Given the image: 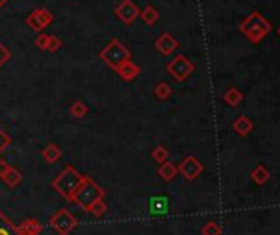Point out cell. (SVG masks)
<instances>
[{
  "label": "cell",
  "mask_w": 280,
  "mask_h": 235,
  "mask_svg": "<svg viewBox=\"0 0 280 235\" xmlns=\"http://www.w3.org/2000/svg\"><path fill=\"white\" fill-rule=\"evenodd\" d=\"M82 181H84V175H81L74 166L68 165L52 181V188L61 196V198L71 203L72 196H74L78 189H80Z\"/></svg>",
  "instance_id": "6da1fadb"
},
{
  "label": "cell",
  "mask_w": 280,
  "mask_h": 235,
  "mask_svg": "<svg viewBox=\"0 0 280 235\" xmlns=\"http://www.w3.org/2000/svg\"><path fill=\"white\" fill-rule=\"evenodd\" d=\"M239 30L252 44H259L272 31V25L260 12H252L239 25Z\"/></svg>",
  "instance_id": "7a4b0ae2"
},
{
  "label": "cell",
  "mask_w": 280,
  "mask_h": 235,
  "mask_svg": "<svg viewBox=\"0 0 280 235\" xmlns=\"http://www.w3.org/2000/svg\"><path fill=\"white\" fill-rule=\"evenodd\" d=\"M102 198H104V189L89 176H84V181L80 186V189L76 191V194L72 196L71 203L80 206L84 211H88L98 199H102Z\"/></svg>",
  "instance_id": "3957f363"
},
{
  "label": "cell",
  "mask_w": 280,
  "mask_h": 235,
  "mask_svg": "<svg viewBox=\"0 0 280 235\" xmlns=\"http://www.w3.org/2000/svg\"><path fill=\"white\" fill-rule=\"evenodd\" d=\"M99 58L106 66H109L112 71H117L124 63L130 61L132 56H130V51H128L119 40H112L110 43H108V46H104L100 49Z\"/></svg>",
  "instance_id": "277c9868"
},
{
  "label": "cell",
  "mask_w": 280,
  "mask_h": 235,
  "mask_svg": "<svg viewBox=\"0 0 280 235\" xmlns=\"http://www.w3.org/2000/svg\"><path fill=\"white\" fill-rule=\"evenodd\" d=\"M165 69L176 82H183L193 74L194 64L184 54H176L175 58L165 64Z\"/></svg>",
  "instance_id": "5b68a950"
},
{
  "label": "cell",
  "mask_w": 280,
  "mask_h": 235,
  "mask_svg": "<svg viewBox=\"0 0 280 235\" xmlns=\"http://www.w3.org/2000/svg\"><path fill=\"white\" fill-rule=\"evenodd\" d=\"M50 226L58 235H70L78 226L76 217L68 209L61 208L56 214L50 219Z\"/></svg>",
  "instance_id": "8992f818"
},
{
  "label": "cell",
  "mask_w": 280,
  "mask_h": 235,
  "mask_svg": "<svg viewBox=\"0 0 280 235\" xmlns=\"http://www.w3.org/2000/svg\"><path fill=\"white\" fill-rule=\"evenodd\" d=\"M176 168H178V173L188 181L198 180L200 175L203 173V163L196 156H186Z\"/></svg>",
  "instance_id": "52a82bcc"
},
{
  "label": "cell",
  "mask_w": 280,
  "mask_h": 235,
  "mask_svg": "<svg viewBox=\"0 0 280 235\" xmlns=\"http://www.w3.org/2000/svg\"><path fill=\"white\" fill-rule=\"evenodd\" d=\"M53 21V13L46 8H35L26 18V25L32 28L33 31L42 33L44 28Z\"/></svg>",
  "instance_id": "ba28073f"
},
{
  "label": "cell",
  "mask_w": 280,
  "mask_h": 235,
  "mask_svg": "<svg viewBox=\"0 0 280 235\" xmlns=\"http://www.w3.org/2000/svg\"><path fill=\"white\" fill-rule=\"evenodd\" d=\"M138 15H140V8L132 0H122L119 7L116 8V16L126 25H132L138 18Z\"/></svg>",
  "instance_id": "9c48e42d"
},
{
  "label": "cell",
  "mask_w": 280,
  "mask_h": 235,
  "mask_svg": "<svg viewBox=\"0 0 280 235\" xmlns=\"http://www.w3.org/2000/svg\"><path fill=\"white\" fill-rule=\"evenodd\" d=\"M178 46H180V43H178L176 38L170 35V33H162V35L155 40V49L164 56L173 54L176 51Z\"/></svg>",
  "instance_id": "30bf717a"
},
{
  "label": "cell",
  "mask_w": 280,
  "mask_h": 235,
  "mask_svg": "<svg viewBox=\"0 0 280 235\" xmlns=\"http://www.w3.org/2000/svg\"><path fill=\"white\" fill-rule=\"evenodd\" d=\"M150 216H165L168 212V198L166 196H152L148 201Z\"/></svg>",
  "instance_id": "8fae6325"
},
{
  "label": "cell",
  "mask_w": 280,
  "mask_h": 235,
  "mask_svg": "<svg viewBox=\"0 0 280 235\" xmlns=\"http://www.w3.org/2000/svg\"><path fill=\"white\" fill-rule=\"evenodd\" d=\"M232 130L240 137H246L254 130V122H252L248 115H239L232 124Z\"/></svg>",
  "instance_id": "7c38bea8"
},
{
  "label": "cell",
  "mask_w": 280,
  "mask_h": 235,
  "mask_svg": "<svg viewBox=\"0 0 280 235\" xmlns=\"http://www.w3.org/2000/svg\"><path fill=\"white\" fill-rule=\"evenodd\" d=\"M117 74L120 76V79H124V81H134L136 77L140 74V66L136 64L134 61H127V63H124L120 66L119 69L116 71Z\"/></svg>",
  "instance_id": "4fadbf2b"
},
{
  "label": "cell",
  "mask_w": 280,
  "mask_h": 235,
  "mask_svg": "<svg viewBox=\"0 0 280 235\" xmlns=\"http://www.w3.org/2000/svg\"><path fill=\"white\" fill-rule=\"evenodd\" d=\"M42 231H43V226L35 219H28L16 227L18 235H38V234H42Z\"/></svg>",
  "instance_id": "5bb4252c"
},
{
  "label": "cell",
  "mask_w": 280,
  "mask_h": 235,
  "mask_svg": "<svg viewBox=\"0 0 280 235\" xmlns=\"http://www.w3.org/2000/svg\"><path fill=\"white\" fill-rule=\"evenodd\" d=\"M42 156L48 161L50 165H53V163H56V161H60V158L63 156V152L60 150L58 145L48 143L46 147H44V148L42 150Z\"/></svg>",
  "instance_id": "9a60e30c"
},
{
  "label": "cell",
  "mask_w": 280,
  "mask_h": 235,
  "mask_svg": "<svg viewBox=\"0 0 280 235\" xmlns=\"http://www.w3.org/2000/svg\"><path fill=\"white\" fill-rule=\"evenodd\" d=\"M140 18H142V21L147 26H152V25H155L156 21H158V18H160V13H158V10H156L154 5H147V7H145L144 10H140Z\"/></svg>",
  "instance_id": "2e32d148"
},
{
  "label": "cell",
  "mask_w": 280,
  "mask_h": 235,
  "mask_svg": "<svg viewBox=\"0 0 280 235\" xmlns=\"http://www.w3.org/2000/svg\"><path fill=\"white\" fill-rule=\"evenodd\" d=\"M178 175V168L176 165H173L172 161H165V163H162L158 165V176L162 178V180H165V181H172V180H175Z\"/></svg>",
  "instance_id": "e0dca14e"
},
{
  "label": "cell",
  "mask_w": 280,
  "mask_h": 235,
  "mask_svg": "<svg viewBox=\"0 0 280 235\" xmlns=\"http://www.w3.org/2000/svg\"><path fill=\"white\" fill-rule=\"evenodd\" d=\"M224 102H226L228 105H231V107H238V105L242 102V92H240V89L239 87H229L226 92H224Z\"/></svg>",
  "instance_id": "ac0fdd59"
},
{
  "label": "cell",
  "mask_w": 280,
  "mask_h": 235,
  "mask_svg": "<svg viewBox=\"0 0 280 235\" xmlns=\"http://www.w3.org/2000/svg\"><path fill=\"white\" fill-rule=\"evenodd\" d=\"M2 181L7 184L8 188H16L22 181H24V175H22L18 170H15V168L10 166L8 171L2 176Z\"/></svg>",
  "instance_id": "d6986e66"
},
{
  "label": "cell",
  "mask_w": 280,
  "mask_h": 235,
  "mask_svg": "<svg viewBox=\"0 0 280 235\" xmlns=\"http://www.w3.org/2000/svg\"><path fill=\"white\" fill-rule=\"evenodd\" d=\"M268 178H270V173H268V170L266 166H256L254 170L250 171V180L254 181L257 186H262V184H266L268 181Z\"/></svg>",
  "instance_id": "ffe728a7"
},
{
  "label": "cell",
  "mask_w": 280,
  "mask_h": 235,
  "mask_svg": "<svg viewBox=\"0 0 280 235\" xmlns=\"http://www.w3.org/2000/svg\"><path fill=\"white\" fill-rule=\"evenodd\" d=\"M88 112H89V107L82 102V100H76V102L70 107V115L74 117V119H82V117L88 115Z\"/></svg>",
  "instance_id": "44dd1931"
},
{
  "label": "cell",
  "mask_w": 280,
  "mask_h": 235,
  "mask_svg": "<svg viewBox=\"0 0 280 235\" xmlns=\"http://www.w3.org/2000/svg\"><path fill=\"white\" fill-rule=\"evenodd\" d=\"M0 235H18L16 227L0 212Z\"/></svg>",
  "instance_id": "7402d4cb"
},
{
  "label": "cell",
  "mask_w": 280,
  "mask_h": 235,
  "mask_svg": "<svg viewBox=\"0 0 280 235\" xmlns=\"http://www.w3.org/2000/svg\"><path fill=\"white\" fill-rule=\"evenodd\" d=\"M172 87H170V84H166V82H160V84H156V87H155V97L158 99V100H166L168 97L172 96Z\"/></svg>",
  "instance_id": "603a6c76"
},
{
  "label": "cell",
  "mask_w": 280,
  "mask_h": 235,
  "mask_svg": "<svg viewBox=\"0 0 280 235\" xmlns=\"http://www.w3.org/2000/svg\"><path fill=\"white\" fill-rule=\"evenodd\" d=\"M152 158L155 163H158V165L165 163V161L168 160V150L164 147V145H158V147H155L152 150Z\"/></svg>",
  "instance_id": "cb8c5ba5"
},
{
  "label": "cell",
  "mask_w": 280,
  "mask_h": 235,
  "mask_svg": "<svg viewBox=\"0 0 280 235\" xmlns=\"http://www.w3.org/2000/svg\"><path fill=\"white\" fill-rule=\"evenodd\" d=\"M201 234L203 235H221L222 234V229L221 226L218 222H208V224H204L203 229H201Z\"/></svg>",
  "instance_id": "d4e9b609"
},
{
  "label": "cell",
  "mask_w": 280,
  "mask_h": 235,
  "mask_svg": "<svg viewBox=\"0 0 280 235\" xmlns=\"http://www.w3.org/2000/svg\"><path fill=\"white\" fill-rule=\"evenodd\" d=\"M88 211L91 212L92 216L100 217V216H104V214H106V211H108V204L104 203V199H98L96 203H94Z\"/></svg>",
  "instance_id": "484cf974"
},
{
  "label": "cell",
  "mask_w": 280,
  "mask_h": 235,
  "mask_svg": "<svg viewBox=\"0 0 280 235\" xmlns=\"http://www.w3.org/2000/svg\"><path fill=\"white\" fill-rule=\"evenodd\" d=\"M61 46H63V41H61L58 36L50 35V40H48V44H46V51L48 53H56L58 49H61Z\"/></svg>",
  "instance_id": "4316f807"
},
{
  "label": "cell",
  "mask_w": 280,
  "mask_h": 235,
  "mask_svg": "<svg viewBox=\"0 0 280 235\" xmlns=\"http://www.w3.org/2000/svg\"><path fill=\"white\" fill-rule=\"evenodd\" d=\"M10 58H12V53H10V49L5 46V44H2V41H0V69H2V66L7 63Z\"/></svg>",
  "instance_id": "83f0119b"
},
{
  "label": "cell",
  "mask_w": 280,
  "mask_h": 235,
  "mask_svg": "<svg viewBox=\"0 0 280 235\" xmlns=\"http://www.w3.org/2000/svg\"><path fill=\"white\" fill-rule=\"evenodd\" d=\"M48 40H50V35H46V33H40V35L36 36V40H35V46L38 49H44V51H46Z\"/></svg>",
  "instance_id": "f1b7e54d"
},
{
  "label": "cell",
  "mask_w": 280,
  "mask_h": 235,
  "mask_svg": "<svg viewBox=\"0 0 280 235\" xmlns=\"http://www.w3.org/2000/svg\"><path fill=\"white\" fill-rule=\"evenodd\" d=\"M8 145H10V137L2 130V128H0V155H2L5 150H7Z\"/></svg>",
  "instance_id": "f546056e"
},
{
  "label": "cell",
  "mask_w": 280,
  "mask_h": 235,
  "mask_svg": "<svg viewBox=\"0 0 280 235\" xmlns=\"http://www.w3.org/2000/svg\"><path fill=\"white\" fill-rule=\"evenodd\" d=\"M8 168H10V165L7 163V161L5 160H0V178H2L5 173L8 171Z\"/></svg>",
  "instance_id": "4dcf8cb0"
},
{
  "label": "cell",
  "mask_w": 280,
  "mask_h": 235,
  "mask_svg": "<svg viewBox=\"0 0 280 235\" xmlns=\"http://www.w3.org/2000/svg\"><path fill=\"white\" fill-rule=\"evenodd\" d=\"M7 2H8V0H0V8H2V7H4V5H5V3H7Z\"/></svg>",
  "instance_id": "1f68e13d"
},
{
  "label": "cell",
  "mask_w": 280,
  "mask_h": 235,
  "mask_svg": "<svg viewBox=\"0 0 280 235\" xmlns=\"http://www.w3.org/2000/svg\"><path fill=\"white\" fill-rule=\"evenodd\" d=\"M278 36H280V26H278Z\"/></svg>",
  "instance_id": "d6a6232c"
}]
</instances>
